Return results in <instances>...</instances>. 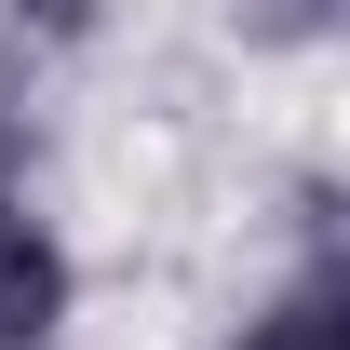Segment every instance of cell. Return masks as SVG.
Masks as SVG:
<instances>
[{"label": "cell", "instance_id": "obj_1", "mask_svg": "<svg viewBox=\"0 0 350 350\" xmlns=\"http://www.w3.org/2000/svg\"><path fill=\"white\" fill-rule=\"evenodd\" d=\"M68 323V243L27 216V189H0V350H54Z\"/></svg>", "mask_w": 350, "mask_h": 350}, {"label": "cell", "instance_id": "obj_2", "mask_svg": "<svg viewBox=\"0 0 350 350\" xmlns=\"http://www.w3.org/2000/svg\"><path fill=\"white\" fill-rule=\"evenodd\" d=\"M243 350H350V297H337V269H310L297 297H269L256 323H243Z\"/></svg>", "mask_w": 350, "mask_h": 350}]
</instances>
